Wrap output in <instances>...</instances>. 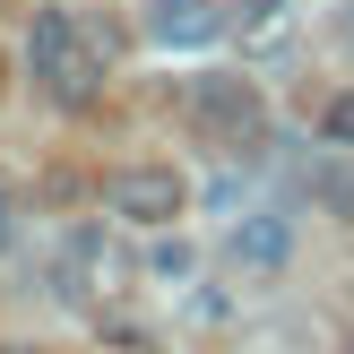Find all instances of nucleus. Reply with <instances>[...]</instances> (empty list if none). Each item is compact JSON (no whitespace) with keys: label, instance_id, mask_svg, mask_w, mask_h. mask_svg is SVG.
<instances>
[{"label":"nucleus","instance_id":"obj_1","mask_svg":"<svg viewBox=\"0 0 354 354\" xmlns=\"http://www.w3.org/2000/svg\"><path fill=\"white\" fill-rule=\"evenodd\" d=\"M190 113H199V130H207V138H225V147H242V138L268 130V113H259V86H251V78H225V69L190 78Z\"/></svg>","mask_w":354,"mask_h":354},{"label":"nucleus","instance_id":"obj_2","mask_svg":"<svg viewBox=\"0 0 354 354\" xmlns=\"http://www.w3.org/2000/svg\"><path fill=\"white\" fill-rule=\"evenodd\" d=\"M104 207L113 216H130V225H173L190 207V182L173 165H121L113 182H104Z\"/></svg>","mask_w":354,"mask_h":354},{"label":"nucleus","instance_id":"obj_3","mask_svg":"<svg viewBox=\"0 0 354 354\" xmlns=\"http://www.w3.org/2000/svg\"><path fill=\"white\" fill-rule=\"evenodd\" d=\"M78 52H86V44H78V17H69V9H35V35H26V69H35V78L52 86Z\"/></svg>","mask_w":354,"mask_h":354},{"label":"nucleus","instance_id":"obj_4","mask_svg":"<svg viewBox=\"0 0 354 354\" xmlns=\"http://www.w3.org/2000/svg\"><path fill=\"white\" fill-rule=\"evenodd\" d=\"M216 26H225L216 0H156V9H147V35H156L165 52H173V44H182V52H190V44H207Z\"/></svg>","mask_w":354,"mask_h":354},{"label":"nucleus","instance_id":"obj_5","mask_svg":"<svg viewBox=\"0 0 354 354\" xmlns=\"http://www.w3.org/2000/svg\"><path fill=\"white\" fill-rule=\"evenodd\" d=\"M294 251V225L286 216H242L234 225V268H277Z\"/></svg>","mask_w":354,"mask_h":354},{"label":"nucleus","instance_id":"obj_6","mask_svg":"<svg viewBox=\"0 0 354 354\" xmlns=\"http://www.w3.org/2000/svg\"><path fill=\"white\" fill-rule=\"evenodd\" d=\"M95 86H104V61H95V52H78V61H69L61 78L44 86V95H52V104H69V113H86V104H95Z\"/></svg>","mask_w":354,"mask_h":354},{"label":"nucleus","instance_id":"obj_7","mask_svg":"<svg viewBox=\"0 0 354 354\" xmlns=\"http://www.w3.org/2000/svg\"><path fill=\"white\" fill-rule=\"evenodd\" d=\"M320 147H354V95H328V113H320Z\"/></svg>","mask_w":354,"mask_h":354},{"label":"nucleus","instance_id":"obj_8","mask_svg":"<svg viewBox=\"0 0 354 354\" xmlns=\"http://www.w3.org/2000/svg\"><path fill=\"white\" fill-rule=\"evenodd\" d=\"M234 9H242V26H259V17H277L286 0H234Z\"/></svg>","mask_w":354,"mask_h":354},{"label":"nucleus","instance_id":"obj_9","mask_svg":"<svg viewBox=\"0 0 354 354\" xmlns=\"http://www.w3.org/2000/svg\"><path fill=\"white\" fill-rule=\"evenodd\" d=\"M9 225H17V216H9V182H0V242H9Z\"/></svg>","mask_w":354,"mask_h":354},{"label":"nucleus","instance_id":"obj_10","mask_svg":"<svg viewBox=\"0 0 354 354\" xmlns=\"http://www.w3.org/2000/svg\"><path fill=\"white\" fill-rule=\"evenodd\" d=\"M0 354H26V346H0Z\"/></svg>","mask_w":354,"mask_h":354},{"label":"nucleus","instance_id":"obj_11","mask_svg":"<svg viewBox=\"0 0 354 354\" xmlns=\"http://www.w3.org/2000/svg\"><path fill=\"white\" fill-rule=\"evenodd\" d=\"M346 44H354V17H346Z\"/></svg>","mask_w":354,"mask_h":354}]
</instances>
